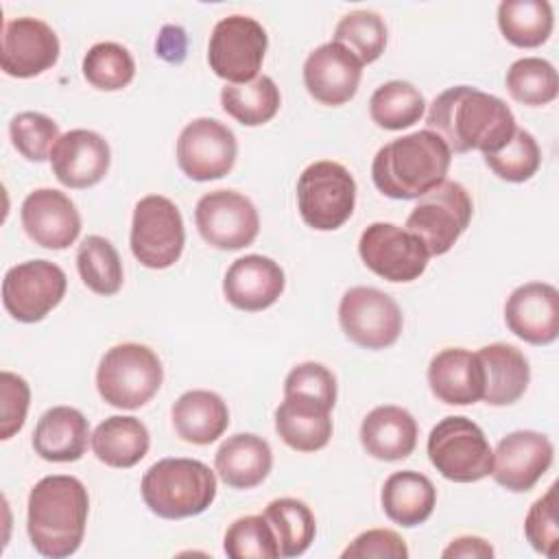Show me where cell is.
Listing matches in <instances>:
<instances>
[{
	"label": "cell",
	"instance_id": "1",
	"mask_svg": "<svg viewBox=\"0 0 559 559\" xmlns=\"http://www.w3.org/2000/svg\"><path fill=\"white\" fill-rule=\"evenodd\" d=\"M426 124L450 151H483V155L502 148L518 129L515 116L502 98L469 85L441 92L428 109Z\"/></svg>",
	"mask_w": 559,
	"mask_h": 559
},
{
	"label": "cell",
	"instance_id": "2",
	"mask_svg": "<svg viewBox=\"0 0 559 559\" xmlns=\"http://www.w3.org/2000/svg\"><path fill=\"white\" fill-rule=\"evenodd\" d=\"M90 513L85 485L66 474L44 476L28 493L26 531L33 548L50 559L79 550Z\"/></svg>",
	"mask_w": 559,
	"mask_h": 559
},
{
	"label": "cell",
	"instance_id": "3",
	"mask_svg": "<svg viewBox=\"0 0 559 559\" xmlns=\"http://www.w3.org/2000/svg\"><path fill=\"white\" fill-rule=\"evenodd\" d=\"M452 162L448 144L421 129L384 144L371 164L376 188L391 199H419L445 181Z\"/></svg>",
	"mask_w": 559,
	"mask_h": 559
},
{
	"label": "cell",
	"instance_id": "4",
	"mask_svg": "<svg viewBox=\"0 0 559 559\" xmlns=\"http://www.w3.org/2000/svg\"><path fill=\"white\" fill-rule=\"evenodd\" d=\"M144 504L164 520H183L203 513L216 498L214 472L197 459H162L142 476Z\"/></svg>",
	"mask_w": 559,
	"mask_h": 559
},
{
	"label": "cell",
	"instance_id": "5",
	"mask_svg": "<svg viewBox=\"0 0 559 559\" xmlns=\"http://www.w3.org/2000/svg\"><path fill=\"white\" fill-rule=\"evenodd\" d=\"M164 367L157 354L140 343H120L105 352L96 369V389L114 406L133 411L144 406L162 386Z\"/></svg>",
	"mask_w": 559,
	"mask_h": 559
},
{
	"label": "cell",
	"instance_id": "6",
	"mask_svg": "<svg viewBox=\"0 0 559 559\" xmlns=\"http://www.w3.org/2000/svg\"><path fill=\"white\" fill-rule=\"evenodd\" d=\"M426 450L435 469L452 483H476L491 474L493 450L469 417H443L430 430Z\"/></svg>",
	"mask_w": 559,
	"mask_h": 559
},
{
	"label": "cell",
	"instance_id": "7",
	"mask_svg": "<svg viewBox=\"0 0 559 559\" xmlns=\"http://www.w3.org/2000/svg\"><path fill=\"white\" fill-rule=\"evenodd\" d=\"M356 205V181L352 173L330 159L312 162L297 179V207L304 223L319 231L345 225Z\"/></svg>",
	"mask_w": 559,
	"mask_h": 559
},
{
	"label": "cell",
	"instance_id": "8",
	"mask_svg": "<svg viewBox=\"0 0 559 559\" xmlns=\"http://www.w3.org/2000/svg\"><path fill=\"white\" fill-rule=\"evenodd\" d=\"M472 199L459 181H443L424 197L406 218L404 229L417 236L430 255L448 253L472 221Z\"/></svg>",
	"mask_w": 559,
	"mask_h": 559
},
{
	"label": "cell",
	"instance_id": "9",
	"mask_svg": "<svg viewBox=\"0 0 559 559\" xmlns=\"http://www.w3.org/2000/svg\"><path fill=\"white\" fill-rule=\"evenodd\" d=\"M186 229L179 207L162 197L148 194L135 203L131 221V251L146 269H168L183 251Z\"/></svg>",
	"mask_w": 559,
	"mask_h": 559
},
{
	"label": "cell",
	"instance_id": "10",
	"mask_svg": "<svg viewBox=\"0 0 559 559\" xmlns=\"http://www.w3.org/2000/svg\"><path fill=\"white\" fill-rule=\"evenodd\" d=\"M269 37L264 26L249 15H227L212 28L207 44V63L218 79L229 83H249L258 76Z\"/></svg>",
	"mask_w": 559,
	"mask_h": 559
},
{
	"label": "cell",
	"instance_id": "11",
	"mask_svg": "<svg viewBox=\"0 0 559 559\" xmlns=\"http://www.w3.org/2000/svg\"><path fill=\"white\" fill-rule=\"evenodd\" d=\"M68 277L50 260H26L11 266L2 280L4 310L20 323H37L66 295Z\"/></svg>",
	"mask_w": 559,
	"mask_h": 559
},
{
	"label": "cell",
	"instance_id": "12",
	"mask_svg": "<svg viewBox=\"0 0 559 559\" xmlns=\"http://www.w3.org/2000/svg\"><path fill=\"white\" fill-rule=\"evenodd\" d=\"M338 323L352 343L384 349L400 338L404 319L391 295L371 286H354L341 297Z\"/></svg>",
	"mask_w": 559,
	"mask_h": 559
},
{
	"label": "cell",
	"instance_id": "13",
	"mask_svg": "<svg viewBox=\"0 0 559 559\" xmlns=\"http://www.w3.org/2000/svg\"><path fill=\"white\" fill-rule=\"evenodd\" d=\"M360 260L386 282H413L428 266V249L408 229L393 223H371L358 240Z\"/></svg>",
	"mask_w": 559,
	"mask_h": 559
},
{
	"label": "cell",
	"instance_id": "14",
	"mask_svg": "<svg viewBox=\"0 0 559 559\" xmlns=\"http://www.w3.org/2000/svg\"><path fill=\"white\" fill-rule=\"evenodd\" d=\"M194 223L201 238L223 251L249 247L260 231L255 205L236 190L203 194L194 207Z\"/></svg>",
	"mask_w": 559,
	"mask_h": 559
},
{
	"label": "cell",
	"instance_id": "15",
	"mask_svg": "<svg viewBox=\"0 0 559 559\" xmlns=\"http://www.w3.org/2000/svg\"><path fill=\"white\" fill-rule=\"evenodd\" d=\"M236 155L238 144L234 131L214 118L188 122L177 140V164L194 181L225 177L234 168Z\"/></svg>",
	"mask_w": 559,
	"mask_h": 559
},
{
	"label": "cell",
	"instance_id": "16",
	"mask_svg": "<svg viewBox=\"0 0 559 559\" xmlns=\"http://www.w3.org/2000/svg\"><path fill=\"white\" fill-rule=\"evenodd\" d=\"M550 439L535 430H515L500 439L493 452L491 476L507 491H528L552 465Z\"/></svg>",
	"mask_w": 559,
	"mask_h": 559
},
{
	"label": "cell",
	"instance_id": "17",
	"mask_svg": "<svg viewBox=\"0 0 559 559\" xmlns=\"http://www.w3.org/2000/svg\"><path fill=\"white\" fill-rule=\"evenodd\" d=\"M59 59L57 33L37 17H15L2 28V55L0 63L4 74L15 79H31Z\"/></svg>",
	"mask_w": 559,
	"mask_h": 559
},
{
	"label": "cell",
	"instance_id": "18",
	"mask_svg": "<svg viewBox=\"0 0 559 559\" xmlns=\"http://www.w3.org/2000/svg\"><path fill=\"white\" fill-rule=\"evenodd\" d=\"M26 236L44 249H68L81 234V216L68 194L55 188H37L20 207Z\"/></svg>",
	"mask_w": 559,
	"mask_h": 559
},
{
	"label": "cell",
	"instance_id": "19",
	"mask_svg": "<svg viewBox=\"0 0 559 559\" xmlns=\"http://www.w3.org/2000/svg\"><path fill=\"white\" fill-rule=\"evenodd\" d=\"M504 323L531 345H550L559 336V290L546 282L518 286L504 304Z\"/></svg>",
	"mask_w": 559,
	"mask_h": 559
},
{
	"label": "cell",
	"instance_id": "20",
	"mask_svg": "<svg viewBox=\"0 0 559 559\" xmlns=\"http://www.w3.org/2000/svg\"><path fill=\"white\" fill-rule=\"evenodd\" d=\"M362 76V63L341 44L328 41L314 48L304 63V85L308 94L330 107L354 98Z\"/></svg>",
	"mask_w": 559,
	"mask_h": 559
},
{
	"label": "cell",
	"instance_id": "21",
	"mask_svg": "<svg viewBox=\"0 0 559 559\" xmlns=\"http://www.w3.org/2000/svg\"><path fill=\"white\" fill-rule=\"evenodd\" d=\"M111 151L107 140L90 129L66 131L50 151V166L66 188L96 186L109 170Z\"/></svg>",
	"mask_w": 559,
	"mask_h": 559
},
{
	"label": "cell",
	"instance_id": "22",
	"mask_svg": "<svg viewBox=\"0 0 559 559\" xmlns=\"http://www.w3.org/2000/svg\"><path fill=\"white\" fill-rule=\"evenodd\" d=\"M284 293L282 266L258 253L234 260L223 280L225 299L245 312H260L273 306Z\"/></svg>",
	"mask_w": 559,
	"mask_h": 559
},
{
	"label": "cell",
	"instance_id": "23",
	"mask_svg": "<svg viewBox=\"0 0 559 559\" xmlns=\"http://www.w3.org/2000/svg\"><path fill=\"white\" fill-rule=\"evenodd\" d=\"M432 395L450 406H467L483 400V367L474 352L445 347L428 365Z\"/></svg>",
	"mask_w": 559,
	"mask_h": 559
},
{
	"label": "cell",
	"instance_id": "24",
	"mask_svg": "<svg viewBox=\"0 0 559 559\" xmlns=\"http://www.w3.org/2000/svg\"><path fill=\"white\" fill-rule=\"evenodd\" d=\"M330 406L308 395H284L275 408V430L280 439L297 452H317L332 437Z\"/></svg>",
	"mask_w": 559,
	"mask_h": 559
},
{
	"label": "cell",
	"instance_id": "25",
	"mask_svg": "<svg viewBox=\"0 0 559 559\" xmlns=\"http://www.w3.org/2000/svg\"><path fill=\"white\" fill-rule=\"evenodd\" d=\"M415 417L393 404L376 406L360 424V443L365 452L378 461H402L413 454L417 445Z\"/></svg>",
	"mask_w": 559,
	"mask_h": 559
},
{
	"label": "cell",
	"instance_id": "26",
	"mask_svg": "<svg viewBox=\"0 0 559 559\" xmlns=\"http://www.w3.org/2000/svg\"><path fill=\"white\" fill-rule=\"evenodd\" d=\"M90 439L92 435L85 415L72 406L48 408L33 430L35 452L50 463L79 461L85 454Z\"/></svg>",
	"mask_w": 559,
	"mask_h": 559
},
{
	"label": "cell",
	"instance_id": "27",
	"mask_svg": "<svg viewBox=\"0 0 559 559\" xmlns=\"http://www.w3.org/2000/svg\"><path fill=\"white\" fill-rule=\"evenodd\" d=\"M483 367V402L509 406L518 402L531 380L526 356L509 343H491L476 352Z\"/></svg>",
	"mask_w": 559,
	"mask_h": 559
},
{
	"label": "cell",
	"instance_id": "28",
	"mask_svg": "<svg viewBox=\"0 0 559 559\" xmlns=\"http://www.w3.org/2000/svg\"><path fill=\"white\" fill-rule=\"evenodd\" d=\"M179 439L194 445L214 443L229 426V408L214 391L192 389L177 397L170 411Z\"/></svg>",
	"mask_w": 559,
	"mask_h": 559
},
{
	"label": "cell",
	"instance_id": "29",
	"mask_svg": "<svg viewBox=\"0 0 559 559\" xmlns=\"http://www.w3.org/2000/svg\"><path fill=\"white\" fill-rule=\"evenodd\" d=\"M214 467L225 485L234 489L258 487L273 467L271 445L251 432L227 437L214 456Z\"/></svg>",
	"mask_w": 559,
	"mask_h": 559
},
{
	"label": "cell",
	"instance_id": "30",
	"mask_svg": "<svg viewBox=\"0 0 559 559\" xmlns=\"http://www.w3.org/2000/svg\"><path fill=\"white\" fill-rule=\"evenodd\" d=\"M380 502L391 522L404 528H413L432 515L437 504V489L432 480L419 472H393L382 485Z\"/></svg>",
	"mask_w": 559,
	"mask_h": 559
},
{
	"label": "cell",
	"instance_id": "31",
	"mask_svg": "<svg viewBox=\"0 0 559 559\" xmlns=\"http://www.w3.org/2000/svg\"><path fill=\"white\" fill-rule=\"evenodd\" d=\"M90 443L100 463L124 469L138 465L146 456L151 437L138 417L114 415L96 426Z\"/></svg>",
	"mask_w": 559,
	"mask_h": 559
},
{
	"label": "cell",
	"instance_id": "32",
	"mask_svg": "<svg viewBox=\"0 0 559 559\" xmlns=\"http://www.w3.org/2000/svg\"><path fill=\"white\" fill-rule=\"evenodd\" d=\"M552 7L546 0H502L498 4V28L518 48H537L552 33Z\"/></svg>",
	"mask_w": 559,
	"mask_h": 559
},
{
	"label": "cell",
	"instance_id": "33",
	"mask_svg": "<svg viewBox=\"0 0 559 559\" xmlns=\"http://www.w3.org/2000/svg\"><path fill=\"white\" fill-rule=\"evenodd\" d=\"M223 111L245 127H260L275 118L282 105L280 87L266 74L249 83H229L221 90Z\"/></svg>",
	"mask_w": 559,
	"mask_h": 559
},
{
	"label": "cell",
	"instance_id": "34",
	"mask_svg": "<svg viewBox=\"0 0 559 559\" xmlns=\"http://www.w3.org/2000/svg\"><path fill=\"white\" fill-rule=\"evenodd\" d=\"M273 528L280 557H299L314 542L317 522L310 507L297 498H277L262 513Z\"/></svg>",
	"mask_w": 559,
	"mask_h": 559
},
{
	"label": "cell",
	"instance_id": "35",
	"mask_svg": "<svg viewBox=\"0 0 559 559\" xmlns=\"http://www.w3.org/2000/svg\"><path fill=\"white\" fill-rule=\"evenodd\" d=\"M426 111L424 94L408 81H389L369 98L371 120L389 131H402L419 122Z\"/></svg>",
	"mask_w": 559,
	"mask_h": 559
},
{
	"label": "cell",
	"instance_id": "36",
	"mask_svg": "<svg viewBox=\"0 0 559 559\" xmlns=\"http://www.w3.org/2000/svg\"><path fill=\"white\" fill-rule=\"evenodd\" d=\"M76 269L83 284L96 295L109 297L122 288V260L116 247L103 236H87L79 245Z\"/></svg>",
	"mask_w": 559,
	"mask_h": 559
},
{
	"label": "cell",
	"instance_id": "37",
	"mask_svg": "<svg viewBox=\"0 0 559 559\" xmlns=\"http://www.w3.org/2000/svg\"><path fill=\"white\" fill-rule=\"evenodd\" d=\"M509 94L528 107H542L557 98L559 76L550 61L542 57H522L513 61L504 76Z\"/></svg>",
	"mask_w": 559,
	"mask_h": 559
},
{
	"label": "cell",
	"instance_id": "38",
	"mask_svg": "<svg viewBox=\"0 0 559 559\" xmlns=\"http://www.w3.org/2000/svg\"><path fill=\"white\" fill-rule=\"evenodd\" d=\"M332 41L345 46L362 66L373 63L384 52L386 24L376 11L358 9L338 20Z\"/></svg>",
	"mask_w": 559,
	"mask_h": 559
},
{
	"label": "cell",
	"instance_id": "39",
	"mask_svg": "<svg viewBox=\"0 0 559 559\" xmlns=\"http://www.w3.org/2000/svg\"><path fill=\"white\" fill-rule=\"evenodd\" d=\"M83 76L96 90L116 92L133 81L135 61L122 44L98 41L83 57Z\"/></svg>",
	"mask_w": 559,
	"mask_h": 559
},
{
	"label": "cell",
	"instance_id": "40",
	"mask_svg": "<svg viewBox=\"0 0 559 559\" xmlns=\"http://www.w3.org/2000/svg\"><path fill=\"white\" fill-rule=\"evenodd\" d=\"M485 164L500 179L511 183H522V181H528L539 170L542 151L533 133H528L526 129H515V133L502 148L485 155Z\"/></svg>",
	"mask_w": 559,
	"mask_h": 559
},
{
	"label": "cell",
	"instance_id": "41",
	"mask_svg": "<svg viewBox=\"0 0 559 559\" xmlns=\"http://www.w3.org/2000/svg\"><path fill=\"white\" fill-rule=\"evenodd\" d=\"M229 559H277L280 546L264 515H245L229 524L223 542Z\"/></svg>",
	"mask_w": 559,
	"mask_h": 559
},
{
	"label": "cell",
	"instance_id": "42",
	"mask_svg": "<svg viewBox=\"0 0 559 559\" xmlns=\"http://www.w3.org/2000/svg\"><path fill=\"white\" fill-rule=\"evenodd\" d=\"M9 135L17 153L28 162L50 159V151L61 138L57 122L39 111H22L13 116L9 122Z\"/></svg>",
	"mask_w": 559,
	"mask_h": 559
},
{
	"label": "cell",
	"instance_id": "43",
	"mask_svg": "<svg viewBox=\"0 0 559 559\" xmlns=\"http://www.w3.org/2000/svg\"><path fill=\"white\" fill-rule=\"evenodd\" d=\"M524 535L537 552L550 559L557 557V546H559L557 485H550L548 491L531 504L524 520Z\"/></svg>",
	"mask_w": 559,
	"mask_h": 559
},
{
	"label": "cell",
	"instance_id": "44",
	"mask_svg": "<svg viewBox=\"0 0 559 559\" xmlns=\"http://www.w3.org/2000/svg\"><path fill=\"white\" fill-rule=\"evenodd\" d=\"M284 395H308L334 408L336 378L325 365L308 360L288 371L284 380Z\"/></svg>",
	"mask_w": 559,
	"mask_h": 559
},
{
	"label": "cell",
	"instance_id": "45",
	"mask_svg": "<svg viewBox=\"0 0 559 559\" xmlns=\"http://www.w3.org/2000/svg\"><path fill=\"white\" fill-rule=\"evenodd\" d=\"M31 404V389L17 373H0V439L7 441L22 430Z\"/></svg>",
	"mask_w": 559,
	"mask_h": 559
},
{
	"label": "cell",
	"instance_id": "46",
	"mask_svg": "<svg viewBox=\"0 0 559 559\" xmlns=\"http://www.w3.org/2000/svg\"><path fill=\"white\" fill-rule=\"evenodd\" d=\"M343 559H406L404 539L391 528H371L360 533L343 552Z\"/></svg>",
	"mask_w": 559,
	"mask_h": 559
},
{
	"label": "cell",
	"instance_id": "47",
	"mask_svg": "<svg viewBox=\"0 0 559 559\" xmlns=\"http://www.w3.org/2000/svg\"><path fill=\"white\" fill-rule=\"evenodd\" d=\"M445 559H452V557H465V559H489L493 557V548L487 539L483 537H476V535H463V537H456L450 542L448 548H443L441 552Z\"/></svg>",
	"mask_w": 559,
	"mask_h": 559
},
{
	"label": "cell",
	"instance_id": "48",
	"mask_svg": "<svg viewBox=\"0 0 559 559\" xmlns=\"http://www.w3.org/2000/svg\"><path fill=\"white\" fill-rule=\"evenodd\" d=\"M157 55L179 63L186 57V33L179 26H164L157 37Z\"/></svg>",
	"mask_w": 559,
	"mask_h": 559
}]
</instances>
